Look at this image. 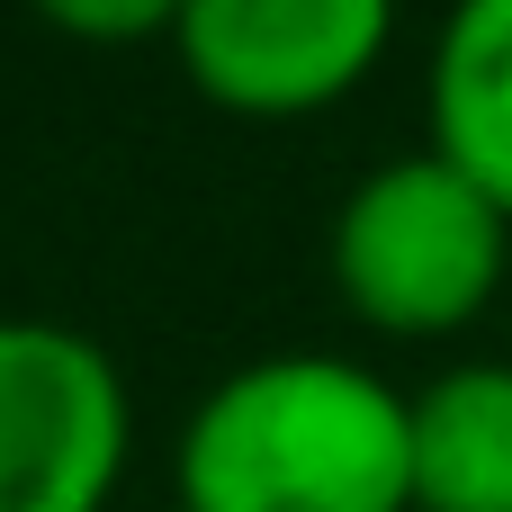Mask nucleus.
Returning <instances> with one entry per match:
<instances>
[{
  "label": "nucleus",
  "instance_id": "nucleus-3",
  "mask_svg": "<svg viewBox=\"0 0 512 512\" xmlns=\"http://www.w3.org/2000/svg\"><path fill=\"white\" fill-rule=\"evenodd\" d=\"M126 468V387L90 333L0 324V512H99Z\"/></svg>",
  "mask_w": 512,
  "mask_h": 512
},
{
  "label": "nucleus",
  "instance_id": "nucleus-4",
  "mask_svg": "<svg viewBox=\"0 0 512 512\" xmlns=\"http://www.w3.org/2000/svg\"><path fill=\"white\" fill-rule=\"evenodd\" d=\"M180 63L243 117H297L342 99L396 36L387 0H189L171 18Z\"/></svg>",
  "mask_w": 512,
  "mask_h": 512
},
{
  "label": "nucleus",
  "instance_id": "nucleus-5",
  "mask_svg": "<svg viewBox=\"0 0 512 512\" xmlns=\"http://www.w3.org/2000/svg\"><path fill=\"white\" fill-rule=\"evenodd\" d=\"M414 512H512V369H450L414 396Z\"/></svg>",
  "mask_w": 512,
  "mask_h": 512
},
{
  "label": "nucleus",
  "instance_id": "nucleus-2",
  "mask_svg": "<svg viewBox=\"0 0 512 512\" xmlns=\"http://www.w3.org/2000/svg\"><path fill=\"white\" fill-rule=\"evenodd\" d=\"M504 207L441 153L369 171L333 216V288L378 333H450L504 279Z\"/></svg>",
  "mask_w": 512,
  "mask_h": 512
},
{
  "label": "nucleus",
  "instance_id": "nucleus-1",
  "mask_svg": "<svg viewBox=\"0 0 512 512\" xmlns=\"http://www.w3.org/2000/svg\"><path fill=\"white\" fill-rule=\"evenodd\" d=\"M189 512H414V405L351 360L234 369L180 432Z\"/></svg>",
  "mask_w": 512,
  "mask_h": 512
},
{
  "label": "nucleus",
  "instance_id": "nucleus-7",
  "mask_svg": "<svg viewBox=\"0 0 512 512\" xmlns=\"http://www.w3.org/2000/svg\"><path fill=\"white\" fill-rule=\"evenodd\" d=\"M54 27H72V36H144V27H162V9H153V0H126V9H81V0H63Z\"/></svg>",
  "mask_w": 512,
  "mask_h": 512
},
{
  "label": "nucleus",
  "instance_id": "nucleus-6",
  "mask_svg": "<svg viewBox=\"0 0 512 512\" xmlns=\"http://www.w3.org/2000/svg\"><path fill=\"white\" fill-rule=\"evenodd\" d=\"M432 144L512 216V0L450 18L432 63Z\"/></svg>",
  "mask_w": 512,
  "mask_h": 512
}]
</instances>
